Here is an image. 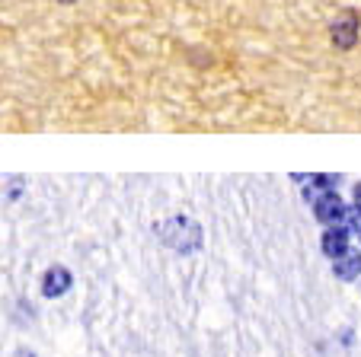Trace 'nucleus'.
<instances>
[{
	"label": "nucleus",
	"mask_w": 361,
	"mask_h": 357,
	"mask_svg": "<svg viewBox=\"0 0 361 357\" xmlns=\"http://www.w3.org/2000/svg\"><path fill=\"white\" fill-rule=\"evenodd\" d=\"M154 233L160 236V243H164V246L183 252V256L202 249V227H198L192 217H170V220L157 223V227H154Z\"/></svg>",
	"instance_id": "obj_1"
},
{
	"label": "nucleus",
	"mask_w": 361,
	"mask_h": 357,
	"mask_svg": "<svg viewBox=\"0 0 361 357\" xmlns=\"http://www.w3.org/2000/svg\"><path fill=\"white\" fill-rule=\"evenodd\" d=\"M61 4H74V0H61Z\"/></svg>",
	"instance_id": "obj_9"
},
{
	"label": "nucleus",
	"mask_w": 361,
	"mask_h": 357,
	"mask_svg": "<svg viewBox=\"0 0 361 357\" xmlns=\"http://www.w3.org/2000/svg\"><path fill=\"white\" fill-rule=\"evenodd\" d=\"M329 39H333V48L336 51H352L355 45H358L361 39V16L358 10H342L339 16L333 20V26H329Z\"/></svg>",
	"instance_id": "obj_2"
},
{
	"label": "nucleus",
	"mask_w": 361,
	"mask_h": 357,
	"mask_svg": "<svg viewBox=\"0 0 361 357\" xmlns=\"http://www.w3.org/2000/svg\"><path fill=\"white\" fill-rule=\"evenodd\" d=\"M71 287H74V275H71L64 265H51V268H45V275H42V296L58 300V296H64Z\"/></svg>",
	"instance_id": "obj_4"
},
{
	"label": "nucleus",
	"mask_w": 361,
	"mask_h": 357,
	"mask_svg": "<svg viewBox=\"0 0 361 357\" xmlns=\"http://www.w3.org/2000/svg\"><path fill=\"white\" fill-rule=\"evenodd\" d=\"M348 243H352V227H348V223H333V227H326L323 236H320V249L329 262H336V258L345 256Z\"/></svg>",
	"instance_id": "obj_3"
},
{
	"label": "nucleus",
	"mask_w": 361,
	"mask_h": 357,
	"mask_svg": "<svg viewBox=\"0 0 361 357\" xmlns=\"http://www.w3.org/2000/svg\"><path fill=\"white\" fill-rule=\"evenodd\" d=\"M348 227H352V233L361 239V211H355V208H348Z\"/></svg>",
	"instance_id": "obj_6"
},
{
	"label": "nucleus",
	"mask_w": 361,
	"mask_h": 357,
	"mask_svg": "<svg viewBox=\"0 0 361 357\" xmlns=\"http://www.w3.org/2000/svg\"><path fill=\"white\" fill-rule=\"evenodd\" d=\"M352 208H355V211H361V182L355 185V204H352Z\"/></svg>",
	"instance_id": "obj_7"
},
{
	"label": "nucleus",
	"mask_w": 361,
	"mask_h": 357,
	"mask_svg": "<svg viewBox=\"0 0 361 357\" xmlns=\"http://www.w3.org/2000/svg\"><path fill=\"white\" fill-rule=\"evenodd\" d=\"M13 357H35V351H29V348H20V351H16Z\"/></svg>",
	"instance_id": "obj_8"
},
{
	"label": "nucleus",
	"mask_w": 361,
	"mask_h": 357,
	"mask_svg": "<svg viewBox=\"0 0 361 357\" xmlns=\"http://www.w3.org/2000/svg\"><path fill=\"white\" fill-rule=\"evenodd\" d=\"M333 275L339 277V281H358V277H361V252L348 249L342 258H336V262H333Z\"/></svg>",
	"instance_id": "obj_5"
}]
</instances>
